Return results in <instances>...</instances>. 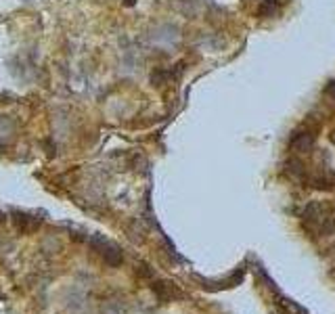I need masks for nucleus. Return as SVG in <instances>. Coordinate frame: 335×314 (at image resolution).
I'll return each instance as SVG.
<instances>
[{
  "instance_id": "3",
  "label": "nucleus",
  "mask_w": 335,
  "mask_h": 314,
  "mask_svg": "<svg viewBox=\"0 0 335 314\" xmlns=\"http://www.w3.org/2000/svg\"><path fill=\"white\" fill-rule=\"evenodd\" d=\"M13 222H15V226L21 233H32L34 229H38L42 220L40 218H32V216L21 214V212H13Z\"/></svg>"
},
{
  "instance_id": "7",
  "label": "nucleus",
  "mask_w": 335,
  "mask_h": 314,
  "mask_svg": "<svg viewBox=\"0 0 335 314\" xmlns=\"http://www.w3.org/2000/svg\"><path fill=\"white\" fill-rule=\"evenodd\" d=\"M275 11H277V3H275V0H264L262 7H260V15L262 17H270V15H275Z\"/></svg>"
},
{
  "instance_id": "4",
  "label": "nucleus",
  "mask_w": 335,
  "mask_h": 314,
  "mask_svg": "<svg viewBox=\"0 0 335 314\" xmlns=\"http://www.w3.org/2000/svg\"><path fill=\"white\" fill-rule=\"evenodd\" d=\"M312 134H299V136H295V141H293V149H297V151H308L310 147H312Z\"/></svg>"
},
{
  "instance_id": "8",
  "label": "nucleus",
  "mask_w": 335,
  "mask_h": 314,
  "mask_svg": "<svg viewBox=\"0 0 335 314\" xmlns=\"http://www.w3.org/2000/svg\"><path fill=\"white\" fill-rule=\"evenodd\" d=\"M325 95H327V97H331V99L335 101V82H329V84H327V88H325Z\"/></svg>"
},
{
  "instance_id": "2",
  "label": "nucleus",
  "mask_w": 335,
  "mask_h": 314,
  "mask_svg": "<svg viewBox=\"0 0 335 314\" xmlns=\"http://www.w3.org/2000/svg\"><path fill=\"white\" fill-rule=\"evenodd\" d=\"M153 42L160 44V46H174L178 42V29L172 27V25H162L153 34Z\"/></svg>"
},
{
  "instance_id": "9",
  "label": "nucleus",
  "mask_w": 335,
  "mask_h": 314,
  "mask_svg": "<svg viewBox=\"0 0 335 314\" xmlns=\"http://www.w3.org/2000/svg\"><path fill=\"white\" fill-rule=\"evenodd\" d=\"M5 220H7V216H5V214H3V212H0V224H3V222H5Z\"/></svg>"
},
{
  "instance_id": "6",
  "label": "nucleus",
  "mask_w": 335,
  "mask_h": 314,
  "mask_svg": "<svg viewBox=\"0 0 335 314\" xmlns=\"http://www.w3.org/2000/svg\"><path fill=\"white\" fill-rule=\"evenodd\" d=\"M168 80H170V74L168 72H162V69H157V72H153V76H151L153 86H164Z\"/></svg>"
},
{
  "instance_id": "1",
  "label": "nucleus",
  "mask_w": 335,
  "mask_h": 314,
  "mask_svg": "<svg viewBox=\"0 0 335 314\" xmlns=\"http://www.w3.org/2000/svg\"><path fill=\"white\" fill-rule=\"evenodd\" d=\"M88 245H90L95 252H99V254L105 258V262H107L109 266H117V264H121V252L113 245V243H109L105 237H101V235H93L90 239H88Z\"/></svg>"
},
{
  "instance_id": "5",
  "label": "nucleus",
  "mask_w": 335,
  "mask_h": 314,
  "mask_svg": "<svg viewBox=\"0 0 335 314\" xmlns=\"http://www.w3.org/2000/svg\"><path fill=\"white\" fill-rule=\"evenodd\" d=\"M13 134V121L9 117H0V138H9Z\"/></svg>"
}]
</instances>
